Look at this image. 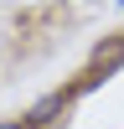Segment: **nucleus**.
<instances>
[{
    "mask_svg": "<svg viewBox=\"0 0 124 129\" xmlns=\"http://www.w3.org/2000/svg\"><path fill=\"white\" fill-rule=\"evenodd\" d=\"M124 67V31L119 36H103L98 47L88 52V83H103L109 72H119Z\"/></svg>",
    "mask_w": 124,
    "mask_h": 129,
    "instance_id": "f257e3e1",
    "label": "nucleus"
},
{
    "mask_svg": "<svg viewBox=\"0 0 124 129\" xmlns=\"http://www.w3.org/2000/svg\"><path fill=\"white\" fill-rule=\"evenodd\" d=\"M0 129H31V124H26V119H5Z\"/></svg>",
    "mask_w": 124,
    "mask_h": 129,
    "instance_id": "7ed1b4c3",
    "label": "nucleus"
},
{
    "mask_svg": "<svg viewBox=\"0 0 124 129\" xmlns=\"http://www.w3.org/2000/svg\"><path fill=\"white\" fill-rule=\"evenodd\" d=\"M72 93H78V88H52V93H41V98L26 109V124H31V129H52V124L62 119V114H67Z\"/></svg>",
    "mask_w": 124,
    "mask_h": 129,
    "instance_id": "f03ea898",
    "label": "nucleus"
},
{
    "mask_svg": "<svg viewBox=\"0 0 124 129\" xmlns=\"http://www.w3.org/2000/svg\"><path fill=\"white\" fill-rule=\"evenodd\" d=\"M114 5H119V10H124V0H114Z\"/></svg>",
    "mask_w": 124,
    "mask_h": 129,
    "instance_id": "20e7f679",
    "label": "nucleus"
}]
</instances>
